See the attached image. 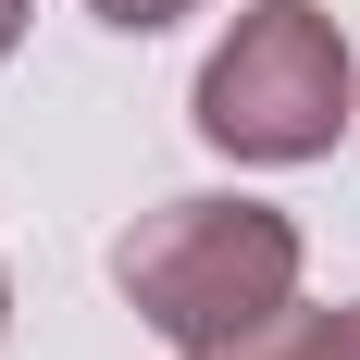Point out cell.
<instances>
[{
  "label": "cell",
  "instance_id": "obj_1",
  "mask_svg": "<svg viewBox=\"0 0 360 360\" xmlns=\"http://www.w3.org/2000/svg\"><path fill=\"white\" fill-rule=\"evenodd\" d=\"M112 286L137 298L149 335H174L186 360L236 348L249 323H274L298 298V224L261 199H162V212L112 249Z\"/></svg>",
  "mask_w": 360,
  "mask_h": 360
},
{
  "label": "cell",
  "instance_id": "obj_2",
  "mask_svg": "<svg viewBox=\"0 0 360 360\" xmlns=\"http://www.w3.org/2000/svg\"><path fill=\"white\" fill-rule=\"evenodd\" d=\"M348 37H335L323 0H249L224 50L199 63V137L224 162H323L348 137Z\"/></svg>",
  "mask_w": 360,
  "mask_h": 360
},
{
  "label": "cell",
  "instance_id": "obj_3",
  "mask_svg": "<svg viewBox=\"0 0 360 360\" xmlns=\"http://www.w3.org/2000/svg\"><path fill=\"white\" fill-rule=\"evenodd\" d=\"M199 360H360V298L348 311H274V323H249L236 348H199Z\"/></svg>",
  "mask_w": 360,
  "mask_h": 360
},
{
  "label": "cell",
  "instance_id": "obj_4",
  "mask_svg": "<svg viewBox=\"0 0 360 360\" xmlns=\"http://www.w3.org/2000/svg\"><path fill=\"white\" fill-rule=\"evenodd\" d=\"M87 13H100V25H124V37H162V25H186L199 0H87Z\"/></svg>",
  "mask_w": 360,
  "mask_h": 360
},
{
  "label": "cell",
  "instance_id": "obj_5",
  "mask_svg": "<svg viewBox=\"0 0 360 360\" xmlns=\"http://www.w3.org/2000/svg\"><path fill=\"white\" fill-rule=\"evenodd\" d=\"M13 37H25V0H0V63H13Z\"/></svg>",
  "mask_w": 360,
  "mask_h": 360
},
{
  "label": "cell",
  "instance_id": "obj_6",
  "mask_svg": "<svg viewBox=\"0 0 360 360\" xmlns=\"http://www.w3.org/2000/svg\"><path fill=\"white\" fill-rule=\"evenodd\" d=\"M0 335H13V274H0Z\"/></svg>",
  "mask_w": 360,
  "mask_h": 360
}]
</instances>
